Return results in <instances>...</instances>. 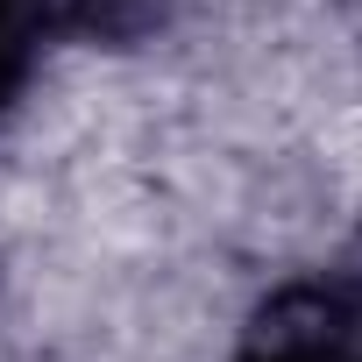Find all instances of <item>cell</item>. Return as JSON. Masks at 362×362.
<instances>
[{
  "label": "cell",
  "instance_id": "cell-1",
  "mask_svg": "<svg viewBox=\"0 0 362 362\" xmlns=\"http://www.w3.org/2000/svg\"><path fill=\"white\" fill-rule=\"evenodd\" d=\"M242 362H362V284H298L284 291Z\"/></svg>",
  "mask_w": 362,
  "mask_h": 362
},
{
  "label": "cell",
  "instance_id": "cell-2",
  "mask_svg": "<svg viewBox=\"0 0 362 362\" xmlns=\"http://www.w3.org/2000/svg\"><path fill=\"white\" fill-rule=\"evenodd\" d=\"M43 43V0H0V100H8Z\"/></svg>",
  "mask_w": 362,
  "mask_h": 362
}]
</instances>
